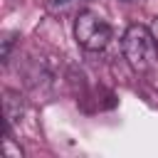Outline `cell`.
I'll return each instance as SVG.
<instances>
[{"mask_svg": "<svg viewBox=\"0 0 158 158\" xmlns=\"http://www.w3.org/2000/svg\"><path fill=\"white\" fill-rule=\"evenodd\" d=\"M2 106H5V123H7V131H12V126L17 123V118L25 114V101H22L20 91L5 89V99H2Z\"/></svg>", "mask_w": 158, "mask_h": 158, "instance_id": "3", "label": "cell"}, {"mask_svg": "<svg viewBox=\"0 0 158 158\" xmlns=\"http://www.w3.org/2000/svg\"><path fill=\"white\" fill-rule=\"evenodd\" d=\"M123 2H133V0H123Z\"/></svg>", "mask_w": 158, "mask_h": 158, "instance_id": "8", "label": "cell"}, {"mask_svg": "<svg viewBox=\"0 0 158 158\" xmlns=\"http://www.w3.org/2000/svg\"><path fill=\"white\" fill-rule=\"evenodd\" d=\"M121 52H123V59L131 64L133 72L151 69L156 62V54H158V42L153 37L151 27H146V25L126 27V32L121 37Z\"/></svg>", "mask_w": 158, "mask_h": 158, "instance_id": "1", "label": "cell"}, {"mask_svg": "<svg viewBox=\"0 0 158 158\" xmlns=\"http://www.w3.org/2000/svg\"><path fill=\"white\" fill-rule=\"evenodd\" d=\"M15 32H2V62H7L10 59V49H12V44H15Z\"/></svg>", "mask_w": 158, "mask_h": 158, "instance_id": "5", "label": "cell"}, {"mask_svg": "<svg viewBox=\"0 0 158 158\" xmlns=\"http://www.w3.org/2000/svg\"><path fill=\"white\" fill-rule=\"evenodd\" d=\"M151 32H153V37H156V42H158V17L153 20V25H151Z\"/></svg>", "mask_w": 158, "mask_h": 158, "instance_id": "7", "label": "cell"}, {"mask_svg": "<svg viewBox=\"0 0 158 158\" xmlns=\"http://www.w3.org/2000/svg\"><path fill=\"white\" fill-rule=\"evenodd\" d=\"M2 153H5V158H22L25 153H22V148L15 143V138H12V133L7 131L5 133V138H2Z\"/></svg>", "mask_w": 158, "mask_h": 158, "instance_id": "4", "label": "cell"}, {"mask_svg": "<svg viewBox=\"0 0 158 158\" xmlns=\"http://www.w3.org/2000/svg\"><path fill=\"white\" fill-rule=\"evenodd\" d=\"M72 2L74 0H47V7H49V12H64V10H69L72 7Z\"/></svg>", "mask_w": 158, "mask_h": 158, "instance_id": "6", "label": "cell"}, {"mask_svg": "<svg viewBox=\"0 0 158 158\" xmlns=\"http://www.w3.org/2000/svg\"><path fill=\"white\" fill-rule=\"evenodd\" d=\"M74 37L86 52H101L111 40V25L94 10H81L74 20Z\"/></svg>", "mask_w": 158, "mask_h": 158, "instance_id": "2", "label": "cell"}]
</instances>
